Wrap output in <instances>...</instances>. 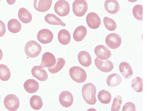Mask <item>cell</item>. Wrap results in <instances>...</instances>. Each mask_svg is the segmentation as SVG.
I'll return each instance as SVG.
<instances>
[{
	"mask_svg": "<svg viewBox=\"0 0 149 111\" xmlns=\"http://www.w3.org/2000/svg\"><path fill=\"white\" fill-rule=\"evenodd\" d=\"M96 89L93 84L89 83L84 84L82 89V94L84 99L88 104L93 105L96 103Z\"/></svg>",
	"mask_w": 149,
	"mask_h": 111,
	"instance_id": "1",
	"label": "cell"
},
{
	"mask_svg": "<svg viewBox=\"0 0 149 111\" xmlns=\"http://www.w3.org/2000/svg\"><path fill=\"white\" fill-rule=\"evenodd\" d=\"M42 51V47L40 44L34 41L28 42L24 47V51L26 55L32 58L38 56Z\"/></svg>",
	"mask_w": 149,
	"mask_h": 111,
	"instance_id": "2",
	"label": "cell"
},
{
	"mask_svg": "<svg viewBox=\"0 0 149 111\" xmlns=\"http://www.w3.org/2000/svg\"><path fill=\"white\" fill-rule=\"evenodd\" d=\"M69 74L73 81L79 83L85 81L87 78L85 70L78 66H74L70 68L69 70Z\"/></svg>",
	"mask_w": 149,
	"mask_h": 111,
	"instance_id": "3",
	"label": "cell"
},
{
	"mask_svg": "<svg viewBox=\"0 0 149 111\" xmlns=\"http://www.w3.org/2000/svg\"><path fill=\"white\" fill-rule=\"evenodd\" d=\"M88 8V4L85 0H75L72 4L73 13L77 17L84 16L87 11Z\"/></svg>",
	"mask_w": 149,
	"mask_h": 111,
	"instance_id": "4",
	"label": "cell"
},
{
	"mask_svg": "<svg viewBox=\"0 0 149 111\" xmlns=\"http://www.w3.org/2000/svg\"><path fill=\"white\" fill-rule=\"evenodd\" d=\"M4 104L6 107L9 110L15 111L18 108L20 104L19 98L13 94H9L5 98Z\"/></svg>",
	"mask_w": 149,
	"mask_h": 111,
	"instance_id": "5",
	"label": "cell"
},
{
	"mask_svg": "<svg viewBox=\"0 0 149 111\" xmlns=\"http://www.w3.org/2000/svg\"><path fill=\"white\" fill-rule=\"evenodd\" d=\"M54 9L56 13L61 17L67 16L70 10L69 3L65 0H59L55 4Z\"/></svg>",
	"mask_w": 149,
	"mask_h": 111,
	"instance_id": "6",
	"label": "cell"
},
{
	"mask_svg": "<svg viewBox=\"0 0 149 111\" xmlns=\"http://www.w3.org/2000/svg\"><path fill=\"white\" fill-rule=\"evenodd\" d=\"M120 36L116 33H111L106 37L105 42L107 46L110 48L116 49L118 48L121 43Z\"/></svg>",
	"mask_w": 149,
	"mask_h": 111,
	"instance_id": "7",
	"label": "cell"
},
{
	"mask_svg": "<svg viewBox=\"0 0 149 111\" xmlns=\"http://www.w3.org/2000/svg\"><path fill=\"white\" fill-rule=\"evenodd\" d=\"M37 38L41 43L46 44L52 42L54 38V35L50 30L47 29H43L38 32Z\"/></svg>",
	"mask_w": 149,
	"mask_h": 111,
	"instance_id": "8",
	"label": "cell"
},
{
	"mask_svg": "<svg viewBox=\"0 0 149 111\" xmlns=\"http://www.w3.org/2000/svg\"><path fill=\"white\" fill-rule=\"evenodd\" d=\"M86 20L88 27L93 29H96L101 25V21L99 16L94 12H92L87 16Z\"/></svg>",
	"mask_w": 149,
	"mask_h": 111,
	"instance_id": "9",
	"label": "cell"
},
{
	"mask_svg": "<svg viewBox=\"0 0 149 111\" xmlns=\"http://www.w3.org/2000/svg\"><path fill=\"white\" fill-rule=\"evenodd\" d=\"M95 63L96 66L99 70L104 72H110L113 69V63L109 60H102L96 58L95 60Z\"/></svg>",
	"mask_w": 149,
	"mask_h": 111,
	"instance_id": "10",
	"label": "cell"
},
{
	"mask_svg": "<svg viewBox=\"0 0 149 111\" xmlns=\"http://www.w3.org/2000/svg\"><path fill=\"white\" fill-rule=\"evenodd\" d=\"M95 53L99 59L102 60H106L111 56V53L109 49L103 45H98L95 49Z\"/></svg>",
	"mask_w": 149,
	"mask_h": 111,
	"instance_id": "11",
	"label": "cell"
},
{
	"mask_svg": "<svg viewBox=\"0 0 149 111\" xmlns=\"http://www.w3.org/2000/svg\"><path fill=\"white\" fill-rule=\"evenodd\" d=\"M59 101L62 106L66 108L70 107L73 102V97L72 93L67 91L62 92L59 96Z\"/></svg>",
	"mask_w": 149,
	"mask_h": 111,
	"instance_id": "12",
	"label": "cell"
},
{
	"mask_svg": "<svg viewBox=\"0 0 149 111\" xmlns=\"http://www.w3.org/2000/svg\"><path fill=\"white\" fill-rule=\"evenodd\" d=\"M52 4V0H34L33 6L37 11L44 12L50 8Z\"/></svg>",
	"mask_w": 149,
	"mask_h": 111,
	"instance_id": "13",
	"label": "cell"
},
{
	"mask_svg": "<svg viewBox=\"0 0 149 111\" xmlns=\"http://www.w3.org/2000/svg\"><path fill=\"white\" fill-rule=\"evenodd\" d=\"M31 73L33 77L40 81H45L47 79V72L40 65L34 67L31 70Z\"/></svg>",
	"mask_w": 149,
	"mask_h": 111,
	"instance_id": "14",
	"label": "cell"
},
{
	"mask_svg": "<svg viewBox=\"0 0 149 111\" xmlns=\"http://www.w3.org/2000/svg\"><path fill=\"white\" fill-rule=\"evenodd\" d=\"M56 63L55 56L49 52L45 53L42 56L40 66L43 67H52Z\"/></svg>",
	"mask_w": 149,
	"mask_h": 111,
	"instance_id": "15",
	"label": "cell"
},
{
	"mask_svg": "<svg viewBox=\"0 0 149 111\" xmlns=\"http://www.w3.org/2000/svg\"><path fill=\"white\" fill-rule=\"evenodd\" d=\"M104 6L106 10L110 14H116L120 10L119 4L116 0H106Z\"/></svg>",
	"mask_w": 149,
	"mask_h": 111,
	"instance_id": "16",
	"label": "cell"
},
{
	"mask_svg": "<svg viewBox=\"0 0 149 111\" xmlns=\"http://www.w3.org/2000/svg\"><path fill=\"white\" fill-rule=\"evenodd\" d=\"M119 69L123 76L126 79H130L133 75L131 65L126 62H123L120 64Z\"/></svg>",
	"mask_w": 149,
	"mask_h": 111,
	"instance_id": "17",
	"label": "cell"
},
{
	"mask_svg": "<svg viewBox=\"0 0 149 111\" xmlns=\"http://www.w3.org/2000/svg\"><path fill=\"white\" fill-rule=\"evenodd\" d=\"M79 63L82 66L88 67L92 63V58L88 52L83 51L80 52L78 56Z\"/></svg>",
	"mask_w": 149,
	"mask_h": 111,
	"instance_id": "18",
	"label": "cell"
},
{
	"mask_svg": "<svg viewBox=\"0 0 149 111\" xmlns=\"http://www.w3.org/2000/svg\"><path fill=\"white\" fill-rule=\"evenodd\" d=\"M24 88L28 93H32L36 92L39 88L38 83L33 79H29L24 82Z\"/></svg>",
	"mask_w": 149,
	"mask_h": 111,
	"instance_id": "19",
	"label": "cell"
},
{
	"mask_svg": "<svg viewBox=\"0 0 149 111\" xmlns=\"http://www.w3.org/2000/svg\"><path fill=\"white\" fill-rule=\"evenodd\" d=\"M18 16L20 20L24 23L28 24L30 22L32 19V14L27 9L24 8L19 9Z\"/></svg>",
	"mask_w": 149,
	"mask_h": 111,
	"instance_id": "20",
	"label": "cell"
},
{
	"mask_svg": "<svg viewBox=\"0 0 149 111\" xmlns=\"http://www.w3.org/2000/svg\"><path fill=\"white\" fill-rule=\"evenodd\" d=\"M86 28L83 26H79L74 30L73 34V38L74 40L77 42L82 41L87 34Z\"/></svg>",
	"mask_w": 149,
	"mask_h": 111,
	"instance_id": "21",
	"label": "cell"
},
{
	"mask_svg": "<svg viewBox=\"0 0 149 111\" xmlns=\"http://www.w3.org/2000/svg\"><path fill=\"white\" fill-rule=\"evenodd\" d=\"M122 81V78L118 74L113 73L107 77L106 82L107 84L109 87H114L120 84Z\"/></svg>",
	"mask_w": 149,
	"mask_h": 111,
	"instance_id": "22",
	"label": "cell"
},
{
	"mask_svg": "<svg viewBox=\"0 0 149 111\" xmlns=\"http://www.w3.org/2000/svg\"><path fill=\"white\" fill-rule=\"evenodd\" d=\"M45 21L49 24L54 25H60L63 27L66 26V24L56 15L51 14L47 15L45 17Z\"/></svg>",
	"mask_w": 149,
	"mask_h": 111,
	"instance_id": "23",
	"label": "cell"
},
{
	"mask_svg": "<svg viewBox=\"0 0 149 111\" xmlns=\"http://www.w3.org/2000/svg\"><path fill=\"white\" fill-rule=\"evenodd\" d=\"M58 40L59 42L63 45L68 44L71 40V35L69 32L67 30H60L58 35Z\"/></svg>",
	"mask_w": 149,
	"mask_h": 111,
	"instance_id": "24",
	"label": "cell"
},
{
	"mask_svg": "<svg viewBox=\"0 0 149 111\" xmlns=\"http://www.w3.org/2000/svg\"><path fill=\"white\" fill-rule=\"evenodd\" d=\"M8 27L10 32L13 33L19 32L22 29L21 24L17 19H12L8 22Z\"/></svg>",
	"mask_w": 149,
	"mask_h": 111,
	"instance_id": "25",
	"label": "cell"
},
{
	"mask_svg": "<svg viewBox=\"0 0 149 111\" xmlns=\"http://www.w3.org/2000/svg\"><path fill=\"white\" fill-rule=\"evenodd\" d=\"M56 61L54 66L48 68L49 71L52 73L55 74L58 72L64 67L66 63L65 60L63 58H58Z\"/></svg>",
	"mask_w": 149,
	"mask_h": 111,
	"instance_id": "26",
	"label": "cell"
},
{
	"mask_svg": "<svg viewBox=\"0 0 149 111\" xmlns=\"http://www.w3.org/2000/svg\"><path fill=\"white\" fill-rule=\"evenodd\" d=\"M97 97L99 100L104 104L110 103L111 99L110 93L105 90H102L98 93Z\"/></svg>",
	"mask_w": 149,
	"mask_h": 111,
	"instance_id": "27",
	"label": "cell"
},
{
	"mask_svg": "<svg viewBox=\"0 0 149 111\" xmlns=\"http://www.w3.org/2000/svg\"><path fill=\"white\" fill-rule=\"evenodd\" d=\"M30 104L33 109L36 110H38L42 107L43 103L40 97L38 96L34 95L30 98Z\"/></svg>",
	"mask_w": 149,
	"mask_h": 111,
	"instance_id": "28",
	"label": "cell"
},
{
	"mask_svg": "<svg viewBox=\"0 0 149 111\" xmlns=\"http://www.w3.org/2000/svg\"><path fill=\"white\" fill-rule=\"evenodd\" d=\"M11 76V72L9 68L6 65H0V79L3 81L8 80Z\"/></svg>",
	"mask_w": 149,
	"mask_h": 111,
	"instance_id": "29",
	"label": "cell"
},
{
	"mask_svg": "<svg viewBox=\"0 0 149 111\" xmlns=\"http://www.w3.org/2000/svg\"><path fill=\"white\" fill-rule=\"evenodd\" d=\"M132 86L136 92L140 93L143 91V80L139 77L134 78L132 82Z\"/></svg>",
	"mask_w": 149,
	"mask_h": 111,
	"instance_id": "30",
	"label": "cell"
},
{
	"mask_svg": "<svg viewBox=\"0 0 149 111\" xmlns=\"http://www.w3.org/2000/svg\"><path fill=\"white\" fill-rule=\"evenodd\" d=\"M134 17L138 20L142 21L143 19V6L140 5L135 6L133 9Z\"/></svg>",
	"mask_w": 149,
	"mask_h": 111,
	"instance_id": "31",
	"label": "cell"
},
{
	"mask_svg": "<svg viewBox=\"0 0 149 111\" xmlns=\"http://www.w3.org/2000/svg\"><path fill=\"white\" fill-rule=\"evenodd\" d=\"M103 22L106 28L110 31L115 30L117 27L116 23L114 20L107 17H105Z\"/></svg>",
	"mask_w": 149,
	"mask_h": 111,
	"instance_id": "32",
	"label": "cell"
},
{
	"mask_svg": "<svg viewBox=\"0 0 149 111\" xmlns=\"http://www.w3.org/2000/svg\"><path fill=\"white\" fill-rule=\"evenodd\" d=\"M122 102V98L120 95L117 96L114 98L111 108V111L120 110Z\"/></svg>",
	"mask_w": 149,
	"mask_h": 111,
	"instance_id": "33",
	"label": "cell"
},
{
	"mask_svg": "<svg viewBox=\"0 0 149 111\" xmlns=\"http://www.w3.org/2000/svg\"><path fill=\"white\" fill-rule=\"evenodd\" d=\"M122 111H135L136 107L133 103L128 102L125 104L123 107Z\"/></svg>",
	"mask_w": 149,
	"mask_h": 111,
	"instance_id": "34",
	"label": "cell"
},
{
	"mask_svg": "<svg viewBox=\"0 0 149 111\" xmlns=\"http://www.w3.org/2000/svg\"><path fill=\"white\" fill-rule=\"evenodd\" d=\"M6 30L4 23L0 20V37H3L6 33Z\"/></svg>",
	"mask_w": 149,
	"mask_h": 111,
	"instance_id": "35",
	"label": "cell"
},
{
	"mask_svg": "<svg viewBox=\"0 0 149 111\" xmlns=\"http://www.w3.org/2000/svg\"><path fill=\"white\" fill-rule=\"evenodd\" d=\"M8 4L12 5L15 4L16 0H6Z\"/></svg>",
	"mask_w": 149,
	"mask_h": 111,
	"instance_id": "36",
	"label": "cell"
},
{
	"mask_svg": "<svg viewBox=\"0 0 149 111\" xmlns=\"http://www.w3.org/2000/svg\"><path fill=\"white\" fill-rule=\"evenodd\" d=\"M3 57V53L1 49L0 48V60H1Z\"/></svg>",
	"mask_w": 149,
	"mask_h": 111,
	"instance_id": "37",
	"label": "cell"
},
{
	"mask_svg": "<svg viewBox=\"0 0 149 111\" xmlns=\"http://www.w3.org/2000/svg\"><path fill=\"white\" fill-rule=\"evenodd\" d=\"M138 0H128V1L129 2L131 3L135 2L137 1Z\"/></svg>",
	"mask_w": 149,
	"mask_h": 111,
	"instance_id": "38",
	"label": "cell"
},
{
	"mask_svg": "<svg viewBox=\"0 0 149 111\" xmlns=\"http://www.w3.org/2000/svg\"><path fill=\"white\" fill-rule=\"evenodd\" d=\"M0 100H1V95H0Z\"/></svg>",
	"mask_w": 149,
	"mask_h": 111,
	"instance_id": "39",
	"label": "cell"
},
{
	"mask_svg": "<svg viewBox=\"0 0 149 111\" xmlns=\"http://www.w3.org/2000/svg\"><path fill=\"white\" fill-rule=\"evenodd\" d=\"M2 1V0H0V1Z\"/></svg>",
	"mask_w": 149,
	"mask_h": 111,
	"instance_id": "40",
	"label": "cell"
}]
</instances>
